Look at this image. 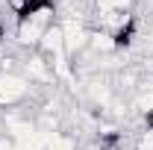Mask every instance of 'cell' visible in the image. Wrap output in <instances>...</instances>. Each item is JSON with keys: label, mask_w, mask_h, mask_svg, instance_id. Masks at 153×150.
Segmentation results:
<instances>
[{"label": "cell", "mask_w": 153, "mask_h": 150, "mask_svg": "<svg viewBox=\"0 0 153 150\" xmlns=\"http://www.w3.org/2000/svg\"><path fill=\"white\" fill-rule=\"evenodd\" d=\"M33 91V82L18 71H9V74H0V109H12L21 106Z\"/></svg>", "instance_id": "obj_1"}, {"label": "cell", "mask_w": 153, "mask_h": 150, "mask_svg": "<svg viewBox=\"0 0 153 150\" xmlns=\"http://www.w3.org/2000/svg\"><path fill=\"white\" fill-rule=\"evenodd\" d=\"M88 33L91 27L79 18H65L62 21V36H65V56L76 59L79 53L88 50Z\"/></svg>", "instance_id": "obj_2"}, {"label": "cell", "mask_w": 153, "mask_h": 150, "mask_svg": "<svg viewBox=\"0 0 153 150\" xmlns=\"http://www.w3.org/2000/svg\"><path fill=\"white\" fill-rule=\"evenodd\" d=\"M24 76H27L33 85H56L50 59L41 56L38 50H30V53H27V59H24Z\"/></svg>", "instance_id": "obj_3"}, {"label": "cell", "mask_w": 153, "mask_h": 150, "mask_svg": "<svg viewBox=\"0 0 153 150\" xmlns=\"http://www.w3.org/2000/svg\"><path fill=\"white\" fill-rule=\"evenodd\" d=\"M38 53H41V56H47L50 62L65 56V36H62V24H50V27L44 30V36H41V41H38Z\"/></svg>", "instance_id": "obj_4"}, {"label": "cell", "mask_w": 153, "mask_h": 150, "mask_svg": "<svg viewBox=\"0 0 153 150\" xmlns=\"http://www.w3.org/2000/svg\"><path fill=\"white\" fill-rule=\"evenodd\" d=\"M88 50L103 59V56H115L121 47H118V41H115L112 33H106L100 27H91V33H88Z\"/></svg>", "instance_id": "obj_5"}, {"label": "cell", "mask_w": 153, "mask_h": 150, "mask_svg": "<svg viewBox=\"0 0 153 150\" xmlns=\"http://www.w3.org/2000/svg\"><path fill=\"white\" fill-rule=\"evenodd\" d=\"M44 150H79L76 147V138L71 132L59 130V132H50V138H47V147Z\"/></svg>", "instance_id": "obj_6"}, {"label": "cell", "mask_w": 153, "mask_h": 150, "mask_svg": "<svg viewBox=\"0 0 153 150\" xmlns=\"http://www.w3.org/2000/svg\"><path fill=\"white\" fill-rule=\"evenodd\" d=\"M103 150H121V144H106Z\"/></svg>", "instance_id": "obj_7"}, {"label": "cell", "mask_w": 153, "mask_h": 150, "mask_svg": "<svg viewBox=\"0 0 153 150\" xmlns=\"http://www.w3.org/2000/svg\"><path fill=\"white\" fill-rule=\"evenodd\" d=\"M82 150H103V147H97V144H88V147H82Z\"/></svg>", "instance_id": "obj_8"}]
</instances>
